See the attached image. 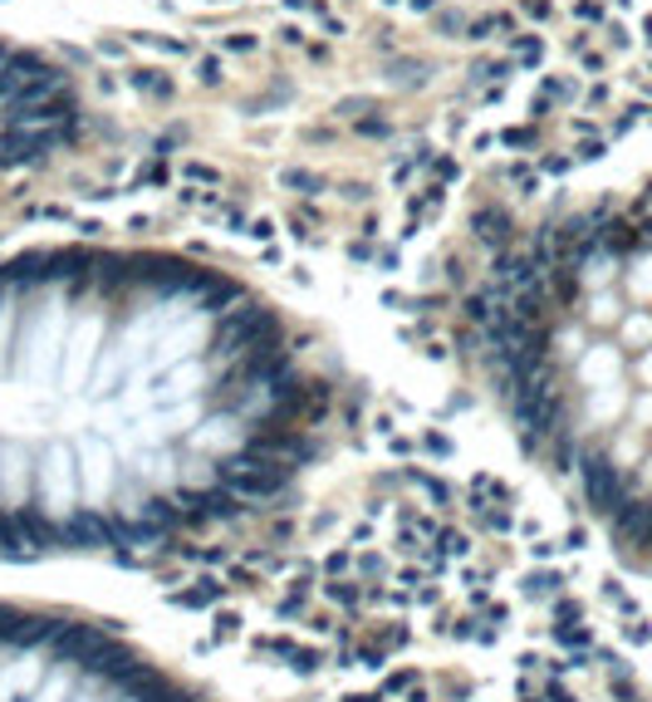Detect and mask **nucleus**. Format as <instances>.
I'll return each mask as SVG.
<instances>
[{
    "label": "nucleus",
    "instance_id": "f257e3e1",
    "mask_svg": "<svg viewBox=\"0 0 652 702\" xmlns=\"http://www.w3.org/2000/svg\"><path fill=\"white\" fill-rule=\"evenodd\" d=\"M334 379L231 270L172 251H0V565L153 555L290 502Z\"/></svg>",
    "mask_w": 652,
    "mask_h": 702
},
{
    "label": "nucleus",
    "instance_id": "7ed1b4c3",
    "mask_svg": "<svg viewBox=\"0 0 652 702\" xmlns=\"http://www.w3.org/2000/svg\"><path fill=\"white\" fill-rule=\"evenodd\" d=\"M69 123H74L69 79H60L34 54L0 44V183L40 163L69 133Z\"/></svg>",
    "mask_w": 652,
    "mask_h": 702
},
{
    "label": "nucleus",
    "instance_id": "f03ea898",
    "mask_svg": "<svg viewBox=\"0 0 652 702\" xmlns=\"http://www.w3.org/2000/svg\"><path fill=\"white\" fill-rule=\"evenodd\" d=\"M0 702H236L133 615L0 580Z\"/></svg>",
    "mask_w": 652,
    "mask_h": 702
}]
</instances>
